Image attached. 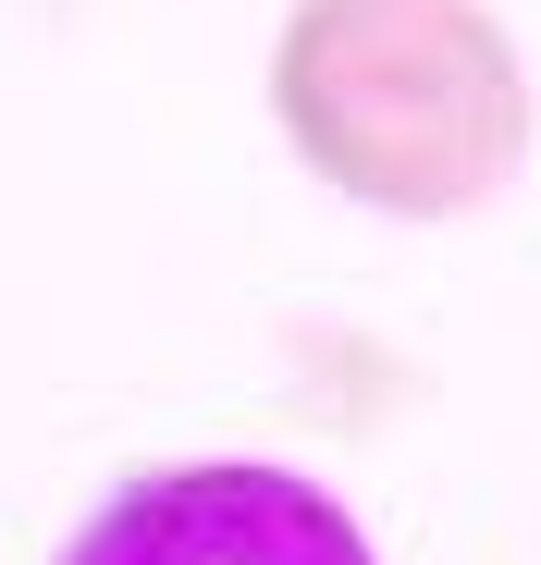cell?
Instances as JSON below:
<instances>
[{
    "mask_svg": "<svg viewBox=\"0 0 541 565\" xmlns=\"http://www.w3.org/2000/svg\"><path fill=\"white\" fill-rule=\"evenodd\" d=\"M270 124L370 222H480L529 172L541 99L492 0H296L270 25Z\"/></svg>",
    "mask_w": 541,
    "mask_h": 565,
    "instance_id": "obj_1",
    "label": "cell"
},
{
    "mask_svg": "<svg viewBox=\"0 0 541 565\" xmlns=\"http://www.w3.org/2000/svg\"><path fill=\"white\" fill-rule=\"evenodd\" d=\"M50 565H382V553L308 467L172 455V467H124Z\"/></svg>",
    "mask_w": 541,
    "mask_h": 565,
    "instance_id": "obj_2",
    "label": "cell"
}]
</instances>
